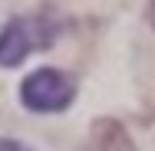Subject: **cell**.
I'll list each match as a JSON object with an SVG mask.
<instances>
[{"label":"cell","mask_w":155,"mask_h":151,"mask_svg":"<svg viewBox=\"0 0 155 151\" xmlns=\"http://www.w3.org/2000/svg\"><path fill=\"white\" fill-rule=\"evenodd\" d=\"M60 33V23H53L50 17H13L7 20V27L0 33V66H20L33 49L50 46Z\"/></svg>","instance_id":"1"},{"label":"cell","mask_w":155,"mask_h":151,"mask_svg":"<svg viewBox=\"0 0 155 151\" xmlns=\"http://www.w3.org/2000/svg\"><path fill=\"white\" fill-rule=\"evenodd\" d=\"M76 95V82L60 69H33L20 86V102L30 112H63Z\"/></svg>","instance_id":"2"},{"label":"cell","mask_w":155,"mask_h":151,"mask_svg":"<svg viewBox=\"0 0 155 151\" xmlns=\"http://www.w3.org/2000/svg\"><path fill=\"white\" fill-rule=\"evenodd\" d=\"M93 148L96 151H135L129 135H125V128L112 118H102L93 125Z\"/></svg>","instance_id":"3"},{"label":"cell","mask_w":155,"mask_h":151,"mask_svg":"<svg viewBox=\"0 0 155 151\" xmlns=\"http://www.w3.org/2000/svg\"><path fill=\"white\" fill-rule=\"evenodd\" d=\"M0 151H30L27 145H20V141H10V138H3L0 141Z\"/></svg>","instance_id":"4"},{"label":"cell","mask_w":155,"mask_h":151,"mask_svg":"<svg viewBox=\"0 0 155 151\" xmlns=\"http://www.w3.org/2000/svg\"><path fill=\"white\" fill-rule=\"evenodd\" d=\"M145 20L152 23V30H155V0H149V10H145Z\"/></svg>","instance_id":"5"}]
</instances>
